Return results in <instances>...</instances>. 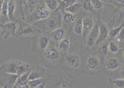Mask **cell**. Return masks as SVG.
I'll return each instance as SVG.
<instances>
[{"label":"cell","mask_w":124,"mask_h":88,"mask_svg":"<svg viewBox=\"0 0 124 88\" xmlns=\"http://www.w3.org/2000/svg\"><path fill=\"white\" fill-rule=\"evenodd\" d=\"M72 41L69 36L67 35L57 44V47L63 57L67 54L71 47Z\"/></svg>","instance_id":"cell-16"},{"label":"cell","mask_w":124,"mask_h":88,"mask_svg":"<svg viewBox=\"0 0 124 88\" xmlns=\"http://www.w3.org/2000/svg\"><path fill=\"white\" fill-rule=\"evenodd\" d=\"M41 32H51L62 26V13L60 10L51 12L50 16L33 24Z\"/></svg>","instance_id":"cell-3"},{"label":"cell","mask_w":124,"mask_h":88,"mask_svg":"<svg viewBox=\"0 0 124 88\" xmlns=\"http://www.w3.org/2000/svg\"><path fill=\"white\" fill-rule=\"evenodd\" d=\"M119 49V47L114 41L112 40L109 41L108 46V52L111 54H117Z\"/></svg>","instance_id":"cell-34"},{"label":"cell","mask_w":124,"mask_h":88,"mask_svg":"<svg viewBox=\"0 0 124 88\" xmlns=\"http://www.w3.org/2000/svg\"><path fill=\"white\" fill-rule=\"evenodd\" d=\"M103 63L95 50H93L83 57L82 73L92 75L102 72Z\"/></svg>","instance_id":"cell-4"},{"label":"cell","mask_w":124,"mask_h":88,"mask_svg":"<svg viewBox=\"0 0 124 88\" xmlns=\"http://www.w3.org/2000/svg\"><path fill=\"white\" fill-rule=\"evenodd\" d=\"M108 88H124V79H115L108 78Z\"/></svg>","instance_id":"cell-25"},{"label":"cell","mask_w":124,"mask_h":88,"mask_svg":"<svg viewBox=\"0 0 124 88\" xmlns=\"http://www.w3.org/2000/svg\"><path fill=\"white\" fill-rule=\"evenodd\" d=\"M22 62L11 60L5 62L0 66V71L11 74H16L17 68Z\"/></svg>","instance_id":"cell-14"},{"label":"cell","mask_w":124,"mask_h":88,"mask_svg":"<svg viewBox=\"0 0 124 88\" xmlns=\"http://www.w3.org/2000/svg\"></svg>","instance_id":"cell-41"},{"label":"cell","mask_w":124,"mask_h":88,"mask_svg":"<svg viewBox=\"0 0 124 88\" xmlns=\"http://www.w3.org/2000/svg\"><path fill=\"white\" fill-rule=\"evenodd\" d=\"M63 58L57 44L51 41L45 51L40 55V62L43 65L56 70H61Z\"/></svg>","instance_id":"cell-2"},{"label":"cell","mask_w":124,"mask_h":88,"mask_svg":"<svg viewBox=\"0 0 124 88\" xmlns=\"http://www.w3.org/2000/svg\"><path fill=\"white\" fill-rule=\"evenodd\" d=\"M123 67L124 60L117 53L113 54L108 52L104 59L102 72L109 78H112Z\"/></svg>","instance_id":"cell-5"},{"label":"cell","mask_w":124,"mask_h":88,"mask_svg":"<svg viewBox=\"0 0 124 88\" xmlns=\"http://www.w3.org/2000/svg\"><path fill=\"white\" fill-rule=\"evenodd\" d=\"M113 4L119 10H124V0H100Z\"/></svg>","instance_id":"cell-33"},{"label":"cell","mask_w":124,"mask_h":88,"mask_svg":"<svg viewBox=\"0 0 124 88\" xmlns=\"http://www.w3.org/2000/svg\"><path fill=\"white\" fill-rule=\"evenodd\" d=\"M42 0H27L28 8L29 9L30 11L31 10L35 5Z\"/></svg>","instance_id":"cell-37"},{"label":"cell","mask_w":124,"mask_h":88,"mask_svg":"<svg viewBox=\"0 0 124 88\" xmlns=\"http://www.w3.org/2000/svg\"><path fill=\"white\" fill-rule=\"evenodd\" d=\"M31 51L37 55H40L44 52L51 41L50 32H40L32 39Z\"/></svg>","instance_id":"cell-9"},{"label":"cell","mask_w":124,"mask_h":88,"mask_svg":"<svg viewBox=\"0 0 124 88\" xmlns=\"http://www.w3.org/2000/svg\"><path fill=\"white\" fill-rule=\"evenodd\" d=\"M18 77L16 74L0 71V87L3 88H13Z\"/></svg>","instance_id":"cell-12"},{"label":"cell","mask_w":124,"mask_h":88,"mask_svg":"<svg viewBox=\"0 0 124 88\" xmlns=\"http://www.w3.org/2000/svg\"><path fill=\"white\" fill-rule=\"evenodd\" d=\"M124 68L123 67L121 68L114 76L110 78L115 79H124Z\"/></svg>","instance_id":"cell-36"},{"label":"cell","mask_w":124,"mask_h":88,"mask_svg":"<svg viewBox=\"0 0 124 88\" xmlns=\"http://www.w3.org/2000/svg\"><path fill=\"white\" fill-rule=\"evenodd\" d=\"M17 24L16 22H10L5 23L0 22L1 34L5 40L8 39L11 36H14L16 31Z\"/></svg>","instance_id":"cell-13"},{"label":"cell","mask_w":124,"mask_h":88,"mask_svg":"<svg viewBox=\"0 0 124 88\" xmlns=\"http://www.w3.org/2000/svg\"><path fill=\"white\" fill-rule=\"evenodd\" d=\"M124 27V23H123L118 27L111 29L109 32L107 39L109 41L113 40L116 36L118 35L120 31Z\"/></svg>","instance_id":"cell-28"},{"label":"cell","mask_w":124,"mask_h":88,"mask_svg":"<svg viewBox=\"0 0 124 88\" xmlns=\"http://www.w3.org/2000/svg\"><path fill=\"white\" fill-rule=\"evenodd\" d=\"M90 1L93 9L101 17L100 15L103 6V2L100 0H90Z\"/></svg>","instance_id":"cell-29"},{"label":"cell","mask_w":124,"mask_h":88,"mask_svg":"<svg viewBox=\"0 0 124 88\" xmlns=\"http://www.w3.org/2000/svg\"><path fill=\"white\" fill-rule=\"evenodd\" d=\"M16 22L19 27L14 36L20 40H32L41 32L34 25L26 22L21 17H17Z\"/></svg>","instance_id":"cell-6"},{"label":"cell","mask_w":124,"mask_h":88,"mask_svg":"<svg viewBox=\"0 0 124 88\" xmlns=\"http://www.w3.org/2000/svg\"><path fill=\"white\" fill-rule=\"evenodd\" d=\"M82 9V3L80 2L76 3L65 8L64 11L69 12L74 15H78Z\"/></svg>","instance_id":"cell-26"},{"label":"cell","mask_w":124,"mask_h":88,"mask_svg":"<svg viewBox=\"0 0 124 88\" xmlns=\"http://www.w3.org/2000/svg\"><path fill=\"white\" fill-rule=\"evenodd\" d=\"M84 11L82 9L74 21L68 29V35L72 41L80 40L82 38V20Z\"/></svg>","instance_id":"cell-10"},{"label":"cell","mask_w":124,"mask_h":88,"mask_svg":"<svg viewBox=\"0 0 124 88\" xmlns=\"http://www.w3.org/2000/svg\"><path fill=\"white\" fill-rule=\"evenodd\" d=\"M16 8L15 0H9L8 3V15L9 20L10 22H16L17 17L14 15Z\"/></svg>","instance_id":"cell-23"},{"label":"cell","mask_w":124,"mask_h":88,"mask_svg":"<svg viewBox=\"0 0 124 88\" xmlns=\"http://www.w3.org/2000/svg\"><path fill=\"white\" fill-rule=\"evenodd\" d=\"M98 24L99 31L96 46L107 39L109 32L108 29L106 24L100 21H99Z\"/></svg>","instance_id":"cell-19"},{"label":"cell","mask_w":124,"mask_h":88,"mask_svg":"<svg viewBox=\"0 0 124 88\" xmlns=\"http://www.w3.org/2000/svg\"><path fill=\"white\" fill-rule=\"evenodd\" d=\"M46 6L51 12L57 11L59 6V0H43Z\"/></svg>","instance_id":"cell-27"},{"label":"cell","mask_w":124,"mask_h":88,"mask_svg":"<svg viewBox=\"0 0 124 88\" xmlns=\"http://www.w3.org/2000/svg\"><path fill=\"white\" fill-rule=\"evenodd\" d=\"M63 81L62 77L59 76L48 75L46 78L45 88H58Z\"/></svg>","instance_id":"cell-18"},{"label":"cell","mask_w":124,"mask_h":88,"mask_svg":"<svg viewBox=\"0 0 124 88\" xmlns=\"http://www.w3.org/2000/svg\"><path fill=\"white\" fill-rule=\"evenodd\" d=\"M99 21L96 22L92 30L85 38L81 40L80 53L83 57L89 54L95 48V43L98 36L99 31Z\"/></svg>","instance_id":"cell-8"},{"label":"cell","mask_w":124,"mask_h":88,"mask_svg":"<svg viewBox=\"0 0 124 88\" xmlns=\"http://www.w3.org/2000/svg\"><path fill=\"white\" fill-rule=\"evenodd\" d=\"M68 34V30L62 26L50 32L51 41L57 44Z\"/></svg>","instance_id":"cell-15"},{"label":"cell","mask_w":124,"mask_h":88,"mask_svg":"<svg viewBox=\"0 0 124 88\" xmlns=\"http://www.w3.org/2000/svg\"><path fill=\"white\" fill-rule=\"evenodd\" d=\"M16 8L21 15V17L24 20L25 13L28 8L27 0H15Z\"/></svg>","instance_id":"cell-22"},{"label":"cell","mask_w":124,"mask_h":88,"mask_svg":"<svg viewBox=\"0 0 124 88\" xmlns=\"http://www.w3.org/2000/svg\"><path fill=\"white\" fill-rule=\"evenodd\" d=\"M46 84V79L45 80L34 88H45Z\"/></svg>","instance_id":"cell-39"},{"label":"cell","mask_w":124,"mask_h":88,"mask_svg":"<svg viewBox=\"0 0 124 88\" xmlns=\"http://www.w3.org/2000/svg\"><path fill=\"white\" fill-rule=\"evenodd\" d=\"M62 13V26L68 30L70 25L74 21L78 15H74L67 12Z\"/></svg>","instance_id":"cell-21"},{"label":"cell","mask_w":124,"mask_h":88,"mask_svg":"<svg viewBox=\"0 0 124 88\" xmlns=\"http://www.w3.org/2000/svg\"><path fill=\"white\" fill-rule=\"evenodd\" d=\"M51 12L46 6L43 0L35 5L29 14L25 16L24 21L29 24H33L38 21L48 17Z\"/></svg>","instance_id":"cell-7"},{"label":"cell","mask_w":124,"mask_h":88,"mask_svg":"<svg viewBox=\"0 0 124 88\" xmlns=\"http://www.w3.org/2000/svg\"><path fill=\"white\" fill-rule=\"evenodd\" d=\"M45 71L44 68L40 65H37L33 66L28 76V80L44 78L45 74Z\"/></svg>","instance_id":"cell-17"},{"label":"cell","mask_w":124,"mask_h":88,"mask_svg":"<svg viewBox=\"0 0 124 88\" xmlns=\"http://www.w3.org/2000/svg\"><path fill=\"white\" fill-rule=\"evenodd\" d=\"M124 27L122 28L119 34L112 40L114 41L119 47V48H124Z\"/></svg>","instance_id":"cell-30"},{"label":"cell","mask_w":124,"mask_h":88,"mask_svg":"<svg viewBox=\"0 0 124 88\" xmlns=\"http://www.w3.org/2000/svg\"><path fill=\"white\" fill-rule=\"evenodd\" d=\"M109 41L106 39L103 42L96 46L95 49L97 55L101 58L103 62L104 59L108 52V46Z\"/></svg>","instance_id":"cell-20"},{"label":"cell","mask_w":124,"mask_h":88,"mask_svg":"<svg viewBox=\"0 0 124 88\" xmlns=\"http://www.w3.org/2000/svg\"><path fill=\"white\" fill-rule=\"evenodd\" d=\"M78 0H59V4L58 10H60L62 12L64 11V9L76 3Z\"/></svg>","instance_id":"cell-32"},{"label":"cell","mask_w":124,"mask_h":88,"mask_svg":"<svg viewBox=\"0 0 124 88\" xmlns=\"http://www.w3.org/2000/svg\"><path fill=\"white\" fill-rule=\"evenodd\" d=\"M83 57L76 48L72 46L62 61V70L71 78H75L82 73Z\"/></svg>","instance_id":"cell-1"},{"label":"cell","mask_w":124,"mask_h":88,"mask_svg":"<svg viewBox=\"0 0 124 88\" xmlns=\"http://www.w3.org/2000/svg\"><path fill=\"white\" fill-rule=\"evenodd\" d=\"M46 80V78L44 77V78L38 79L30 80L27 81V86L29 88H34L42 83Z\"/></svg>","instance_id":"cell-35"},{"label":"cell","mask_w":124,"mask_h":88,"mask_svg":"<svg viewBox=\"0 0 124 88\" xmlns=\"http://www.w3.org/2000/svg\"><path fill=\"white\" fill-rule=\"evenodd\" d=\"M30 69L29 64L22 62L17 68L16 75L19 76H21L27 72Z\"/></svg>","instance_id":"cell-31"},{"label":"cell","mask_w":124,"mask_h":88,"mask_svg":"<svg viewBox=\"0 0 124 88\" xmlns=\"http://www.w3.org/2000/svg\"><path fill=\"white\" fill-rule=\"evenodd\" d=\"M4 0H0V13L1 12L2 9V6L4 2Z\"/></svg>","instance_id":"cell-40"},{"label":"cell","mask_w":124,"mask_h":88,"mask_svg":"<svg viewBox=\"0 0 124 88\" xmlns=\"http://www.w3.org/2000/svg\"><path fill=\"white\" fill-rule=\"evenodd\" d=\"M9 0H4L0 13V22L5 23L9 21L8 15V3Z\"/></svg>","instance_id":"cell-24"},{"label":"cell","mask_w":124,"mask_h":88,"mask_svg":"<svg viewBox=\"0 0 124 88\" xmlns=\"http://www.w3.org/2000/svg\"><path fill=\"white\" fill-rule=\"evenodd\" d=\"M58 88H72V86L67 81H63Z\"/></svg>","instance_id":"cell-38"},{"label":"cell","mask_w":124,"mask_h":88,"mask_svg":"<svg viewBox=\"0 0 124 88\" xmlns=\"http://www.w3.org/2000/svg\"><path fill=\"white\" fill-rule=\"evenodd\" d=\"M100 18V17L96 13L84 11L82 20V38L81 40L85 38L92 30L96 22L99 21Z\"/></svg>","instance_id":"cell-11"}]
</instances>
